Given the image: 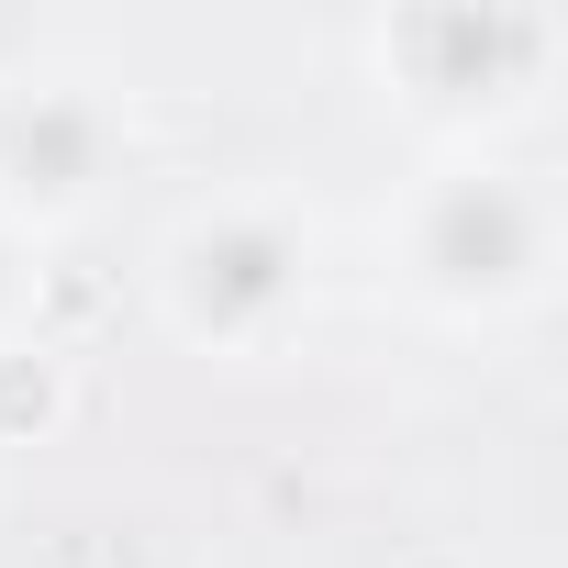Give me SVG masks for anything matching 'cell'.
<instances>
[{
  "label": "cell",
  "mask_w": 568,
  "mask_h": 568,
  "mask_svg": "<svg viewBox=\"0 0 568 568\" xmlns=\"http://www.w3.org/2000/svg\"><path fill=\"white\" fill-rule=\"evenodd\" d=\"M390 112H413L435 145H501L568 68V23L546 0H402L357 34Z\"/></svg>",
  "instance_id": "cell-3"
},
{
  "label": "cell",
  "mask_w": 568,
  "mask_h": 568,
  "mask_svg": "<svg viewBox=\"0 0 568 568\" xmlns=\"http://www.w3.org/2000/svg\"><path fill=\"white\" fill-rule=\"evenodd\" d=\"M34 291H45V245L0 223V335H34Z\"/></svg>",
  "instance_id": "cell-6"
},
{
  "label": "cell",
  "mask_w": 568,
  "mask_h": 568,
  "mask_svg": "<svg viewBox=\"0 0 568 568\" xmlns=\"http://www.w3.org/2000/svg\"><path fill=\"white\" fill-rule=\"evenodd\" d=\"M79 413V368L45 335H0V446H57Z\"/></svg>",
  "instance_id": "cell-5"
},
{
  "label": "cell",
  "mask_w": 568,
  "mask_h": 568,
  "mask_svg": "<svg viewBox=\"0 0 568 568\" xmlns=\"http://www.w3.org/2000/svg\"><path fill=\"white\" fill-rule=\"evenodd\" d=\"M557 245H568L557 190L501 145H435L379 212L390 291L424 324H457V335H501V324L546 313L557 302Z\"/></svg>",
  "instance_id": "cell-1"
},
{
  "label": "cell",
  "mask_w": 568,
  "mask_h": 568,
  "mask_svg": "<svg viewBox=\"0 0 568 568\" xmlns=\"http://www.w3.org/2000/svg\"><path fill=\"white\" fill-rule=\"evenodd\" d=\"M134 168V101L101 68H23L0 79V223L23 245L90 223Z\"/></svg>",
  "instance_id": "cell-4"
},
{
  "label": "cell",
  "mask_w": 568,
  "mask_h": 568,
  "mask_svg": "<svg viewBox=\"0 0 568 568\" xmlns=\"http://www.w3.org/2000/svg\"><path fill=\"white\" fill-rule=\"evenodd\" d=\"M145 291H156V324L190 346V357H223V368H256L278 357L302 324H313V291H324V223L291 201V190H212L190 201L156 256H145Z\"/></svg>",
  "instance_id": "cell-2"
}]
</instances>
